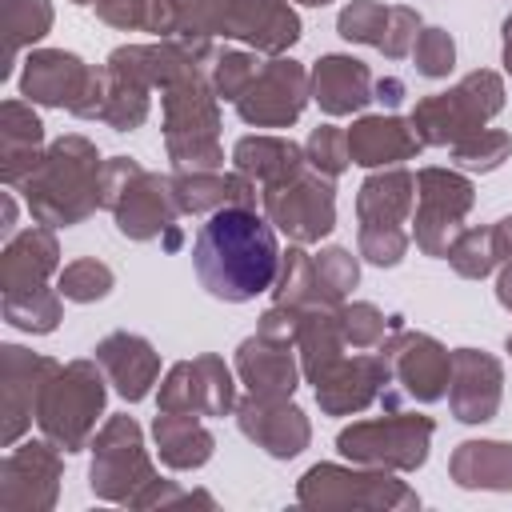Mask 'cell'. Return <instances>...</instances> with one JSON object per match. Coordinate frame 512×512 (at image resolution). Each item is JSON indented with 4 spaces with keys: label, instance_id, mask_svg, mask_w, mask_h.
Masks as SVG:
<instances>
[{
    "label": "cell",
    "instance_id": "cell-36",
    "mask_svg": "<svg viewBox=\"0 0 512 512\" xmlns=\"http://www.w3.org/2000/svg\"><path fill=\"white\" fill-rule=\"evenodd\" d=\"M272 296H276V304H296V308H308V304L340 308V304H332V300H328V292L320 288L316 260L304 252V244H292V248L280 256V272H276Z\"/></svg>",
    "mask_w": 512,
    "mask_h": 512
},
{
    "label": "cell",
    "instance_id": "cell-28",
    "mask_svg": "<svg viewBox=\"0 0 512 512\" xmlns=\"http://www.w3.org/2000/svg\"><path fill=\"white\" fill-rule=\"evenodd\" d=\"M420 136L404 116H360L348 128V152L360 168H396L420 152Z\"/></svg>",
    "mask_w": 512,
    "mask_h": 512
},
{
    "label": "cell",
    "instance_id": "cell-31",
    "mask_svg": "<svg viewBox=\"0 0 512 512\" xmlns=\"http://www.w3.org/2000/svg\"><path fill=\"white\" fill-rule=\"evenodd\" d=\"M148 4V28L160 40H188V44H212V36H224V0H144Z\"/></svg>",
    "mask_w": 512,
    "mask_h": 512
},
{
    "label": "cell",
    "instance_id": "cell-48",
    "mask_svg": "<svg viewBox=\"0 0 512 512\" xmlns=\"http://www.w3.org/2000/svg\"><path fill=\"white\" fill-rule=\"evenodd\" d=\"M356 244H360V256H364L368 264H376V268H392V264L404 260L412 236H408V232H360Z\"/></svg>",
    "mask_w": 512,
    "mask_h": 512
},
{
    "label": "cell",
    "instance_id": "cell-5",
    "mask_svg": "<svg viewBox=\"0 0 512 512\" xmlns=\"http://www.w3.org/2000/svg\"><path fill=\"white\" fill-rule=\"evenodd\" d=\"M104 400H108V376L96 364V356L68 360L48 376V384L36 400V424L60 452H80L96 436Z\"/></svg>",
    "mask_w": 512,
    "mask_h": 512
},
{
    "label": "cell",
    "instance_id": "cell-6",
    "mask_svg": "<svg viewBox=\"0 0 512 512\" xmlns=\"http://www.w3.org/2000/svg\"><path fill=\"white\" fill-rule=\"evenodd\" d=\"M500 108H504V80L492 68H476L448 92H432L416 100L408 120L424 148H452L484 132L488 120L500 116Z\"/></svg>",
    "mask_w": 512,
    "mask_h": 512
},
{
    "label": "cell",
    "instance_id": "cell-10",
    "mask_svg": "<svg viewBox=\"0 0 512 512\" xmlns=\"http://www.w3.org/2000/svg\"><path fill=\"white\" fill-rule=\"evenodd\" d=\"M100 68L84 64L76 52L64 48H32L20 72V92L28 104L68 108L80 120H96L100 108Z\"/></svg>",
    "mask_w": 512,
    "mask_h": 512
},
{
    "label": "cell",
    "instance_id": "cell-45",
    "mask_svg": "<svg viewBox=\"0 0 512 512\" xmlns=\"http://www.w3.org/2000/svg\"><path fill=\"white\" fill-rule=\"evenodd\" d=\"M304 156H308V168H316V172H324L328 180H336V176L352 164L348 128H336V124L312 128V136H308V144H304Z\"/></svg>",
    "mask_w": 512,
    "mask_h": 512
},
{
    "label": "cell",
    "instance_id": "cell-4",
    "mask_svg": "<svg viewBox=\"0 0 512 512\" xmlns=\"http://www.w3.org/2000/svg\"><path fill=\"white\" fill-rule=\"evenodd\" d=\"M220 96L204 68L180 76L160 92L164 108V152L176 172H216L224 164L220 148Z\"/></svg>",
    "mask_w": 512,
    "mask_h": 512
},
{
    "label": "cell",
    "instance_id": "cell-51",
    "mask_svg": "<svg viewBox=\"0 0 512 512\" xmlns=\"http://www.w3.org/2000/svg\"><path fill=\"white\" fill-rule=\"evenodd\" d=\"M492 228H496V244H500V264H504V260H512V216L496 220Z\"/></svg>",
    "mask_w": 512,
    "mask_h": 512
},
{
    "label": "cell",
    "instance_id": "cell-57",
    "mask_svg": "<svg viewBox=\"0 0 512 512\" xmlns=\"http://www.w3.org/2000/svg\"><path fill=\"white\" fill-rule=\"evenodd\" d=\"M72 4H96V0H72Z\"/></svg>",
    "mask_w": 512,
    "mask_h": 512
},
{
    "label": "cell",
    "instance_id": "cell-8",
    "mask_svg": "<svg viewBox=\"0 0 512 512\" xmlns=\"http://www.w3.org/2000/svg\"><path fill=\"white\" fill-rule=\"evenodd\" d=\"M92 464H88V488L96 500H108V504H128V508H140V500L148 496V488L160 480L152 460H148V448H144V432L140 424L120 412V416H108L104 428L92 436Z\"/></svg>",
    "mask_w": 512,
    "mask_h": 512
},
{
    "label": "cell",
    "instance_id": "cell-1",
    "mask_svg": "<svg viewBox=\"0 0 512 512\" xmlns=\"http://www.w3.org/2000/svg\"><path fill=\"white\" fill-rule=\"evenodd\" d=\"M280 244L268 216L256 208H220L196 232L192 268L200 284L228 304H248L260 292H272L280 272Z\"/></svg>",
    "mask_w": 512,
    "mask_h": 512
},
{
    "label": "cell",
    "instance_id": "cell-7",
    "mask_svg": "<svg viewBox=\"0 0 512 512\" xmlns=\"http://www.w3.org/2000/svg\"><path fill=\"white\" fill-rule=\"evenodd\" d=\"M296 500L304 508H360V512H408L420 508L416 488H408L404 480H396L388 468H368V464H312L300 484H296Z\"/></svg>",
    "mask_w": 512,
    "mask_h": 512
},
{
    "label": "cell",
    "instance_id": "cell-20",
    "mask_svg": "<svg viewBox=\"0 0 512 512\" xmlns=\"http://www.w3.org/2000/svg\"><path fill=\"white\" fill-rule=\"evenodd\" d=\"M392 384V364L384 352H364V356H344L316 388V404L324 416H356L368 404H376Z\"/></svg>",
    "mask_w": 512,
    "mask_h": 512
},
{
    "label": "cell",
    "instance_id": "cell-18",
    "mask_svg": "<svg viewBox=\"0 0 512 512\" xmlns=\"http://www.w3.org/2000/svg\"><path fill=\"white\" fill-rule=\"evenodd\" d=\"M232 412H236L240 432L276 460L300 456L312 440V424H308L304 408L292 404V396H256V392H248L244 400H236Z\"/></svg>",
    "mask_w": 512,
    "mask_h": 512
},
{
    "label": "cell",
    "instance_id": "cell-2",
    "mask_svg": "<svg viewBox=\"0 0 512 512\" xmlns=\"http://www.w3.org/2000/svg\"><path fill=\"white\" fill-rule=\"evenodd\" d=\"M20 192L36 224H84L96 208H104V160L88 136H60L44 148L40 164L20 180Z\"/></svg>",
    "mask_w": 512,
    "mask_h": 512
},
{
    "label": "cell",
    "instance_id": "cell-17",
    "mask_svg": "<svg viewBox=\"0 0 512 512\" xmlns=\"http://www.w3.org/2000/svg\"><path fill=\"white\" fill-rule=\"evenodd\" d=\"M60 360L28 352L20 344H0V444L12 448L36 420V400Z\"/></svg>",
    "mask_w": 512,
    "mask_h": 512
},
{
    "label": "cell",
    "instance_id": "cell-34",
    "mask_svg": "<svg viewBox=\"0 0 512 512\" xmlns=\"http://www.w3.org/2000/svg\"><path fill=\"white\" fill-rule=\"evenodd\" d=\"M152 440H156L160 460L168 468H176V472L204 468L212 460V452H216V436L200 424V416H184V412H160L156 408Z\"/></svg>",
    "mask_w": 512,
    "mask_h": 512
},
{
    "label": "cell",
    "instance_id": "cell-54",
    "mask_svg": "<svg viewBox=\"0 0 512 512\" xmlns=\"http://www.w3.org/2000/svg\"><path fill=\"white\" fill-rule=\"evenodd\" d=\"M504 68H508V76H512V16L504 20Z\"/></svg>",
    "mask_w": 512,
    "mask_h": 512
},
{
    "label": "cell",
    "instance_id": "cell-24",
    "mask_svg": "<svg viewBox=\"0 0 512 512\" xmlns=\"http://www.w3.org/2000/svg\"><path fill=\"white\" fill-rule=\"evenodd\" d=\"M92 352H96V364L104 368L108 384L116 388V396H124L128 404H136V400H144L152 392V384L160 376V352L144 336H136V332H112Z\"/></svg>",
    "mask_w": 512,
    "mask_h": 512
},
{
    "label": "cell",
    "instance_id": "cell-56",
    "mask_svg": "<svg viewBox=\"0 0 512 512\" xmlns=\"http://www.w3.org/2000/svg\"><path fill=\"white\" fill-rule=\"evenodd\" d=\"M504 348H508V356H512V332H508V340H504Z\"/></svg>",
    "mask_w": 512,
    "mask_h": 512
},
{
    "label": "cell",
    "instance_id": "cell-55",
    "mask_svg": "<svg viewBox=\"0 0 512 512\" xmlns=\"http://www.w3.org/2000/svg\"><path fill=\"white\" fill-rule=\"evenodd\" d=\"M296 4H308V8H324V4H332V0H296Z\"/></svg>",
    "mask_w": 512,
    "mask_h": 512
},
{
    "label": "cell",
    "instance_id": "cell-33",
    "mask_svg": "<svg viewBox=\"0 0 512 512\" xmlns=\"http://www.w3.org/2000/svg\"><path fill=\"white\" fill-rule=\"evenodd\" d=\"M152 84L144 76H136L132 68L124 64H112L104 60V76H100V108H96V120L116 128V132H132L148 120V108H152Z\"/></svg>",
    "mask_w": 512,
    "mask_h": 512
},
{
    "label": "cell",
    "instance_id": "cell-29",
    "mask_svg": "<svg viewBox=\"0 0 512 512\" xmlns=\"http://www.w3.org/2000/svg\"><path fill=\"white\" fill-rule=\"evenodd\" d=\"M172 196L184 216H204L220 208H256V180L244 172H172Z\"/></svg>",
    "mask_w": 512,
    "mask_h": 512
},
{
    "label": "cell",
    "instance_id": "cell-40",
    "mask_svg": "<svg viewBox=\"0 0 512 512\" xmlns=\"http://www.w3.org/2000/svg\"><path fill=\"white\" fill-rule=\"evenodd\" d=\"M112 284H116V272H112L104 260H96V256L72 260V264H64V268H60V276H56L60 296H64V300H72V304L104 300V296L112 292Z\"/></svg>",
    "mask_w": 512,
    "mask_h": 512
},
{
    "label": "cell",
    "instance_id": "cell-38",
    "mask_svg": "<svg viewBox=\"0 0 512 512\" xmlns=\"http://www.w3.org/2000/svg\"><path fill=\"white\" fill-rule=\"evenodd\" d=\"M444 260L452 264L456 276H464V280H484V276L500 264L496 228H492V224H488V228H460V236L452 240V248H448Z\"/></svg>",
    "mask_w": 512,
    "mask_h": 512
},
{
    "label": "cell",
    "instance_id": "cell-50",
    "mask_svg": "<svg viewBox=\"0 0 512 512\" xmlns=\"http://www.w3.org/2000/svg\"><path fill=\"white\" fill-rule=\"evenodd\" d=\"M496 300L512 312V260L500 264V276H496Z\"/></svg>",
    "mask_w": 512,
    "mask_h": 512
},
{
    "label": "cell",
    "instance_id": "cell-46",
    "mask_svg": "<svg viewBox=\"0 0 512 512\" xmlns=\"http://www.w3.org/2000/svg\"><path fill=\"white\" fill-rule=\"evenodd\" d=\"M316 276H320V288L328 292V300L332 304H344V296L360 284V264H356V256L348 252V248H320L316 256Z\"/></svg>",
    "mask_w": 512,
    "mask_h": 512
},
{
    "label": "cell",
    "instance_id": "cell-9",
    "mask_svg": "<svg viewBox=\"0 0 512 512\" xmlns=\"http://www.w3.org/2000/svg\"><path fill=\"white\" fill-rule=\"evenodd\" d=\"M436 436V420L420 412H388L372 420H352L340 428L336 448L352 464L368 468H388V472H416L428 460Z\"/></svg>",
    "mask_w": 512,
    "mask_h": 512
},
{
    "label": "cell",
    "instance_id": "cell-26",
    "mask_svg": "<svg viewBox=\"0 0 512 512\" xmlns=\"http://www.w3.org/2000/svg\"><path fill=\"white\" fill-rule=\"evenodd\" d=\"M60 268V244H56V228L48 224H32L16 236H8L4 252H0V296L4 292H28L48 284V276Z\"/></svg>",
    "mask_w": 512,
    "mask_h": 512
},
{
    "label": "cell",
    "instance_id": "cell-47",
    "mask_svg": "<svg viewBox=\"0 0 512 512\" xmlns=\"http://www.w3.org/2000/svg\"><path fill=\"white\" fill-rule=\"evenodd\" d=\"M412 60H416V72L428 76V80H444L456 64V44L444 28H420L416 44H412Z\"/></svg>",
    "mask_w": 512,
    "mask_h": 512
},
{
    "label": "cell",
    "instance_id": "cell-39",
    "mask_svg": "<svg viewBox=\"0 0 512 512\" xmlns=\"http://www.w3.org/2000/svg\"><path fill=\"white\" fill-rule=\"evenodd\" d=\"M52 20H56L52 0H8V64L0 68V76L12 72L20 48H28L52 32Z\"/></svg>",
    "mask_w": 512,
    "mask_h": 512
},
{
    "label": "cell",
    "instance_id": "cell-14",
    "mask_svg": "<svg viewBox=\"0 0 512 512\" xmlns=\"http://www.w3.org/2000/svg\"><path fill=\"white\" fill-rule=\"evenodd\" d=\"M160 412H184V416H228L236 408V380L232 368L216 356H192L168 368L156 396Z\"/></svg>",
    "mask_w": 512,
    "mask_h": 512
},
{
    "label": "cell",
    "instance_id": "cell-27",
    "mask_svg": "<svg viewBox=\"0 0 512 512\" xmlns=\"http://www.w3.org/2000/svg\"><path fill=\"white\" fill-rule=\"evenodd\" d=\"M292 344L300 352V372L308 384H320L340 360H344V328H340V308L328 304H308L296 308V324H292Z\"/></svg>",
    "mask_w": 512,
    "mask_h": 512
},
{
    "label": "cell",
    "instance_id": "cell-11",
    "mask_svg": "<svg viewBox=\"0 0 512 512\" xmlns=\"http://www.w3.org/2000/svg\"><path fill=\"white\" fill-rule=\"evenodd\" d=\"M476 204V188L468 176L452 168H420L416 172V208H412V240L424 256H448L460 236L464 216Z\"/></svg>",
    "mask_w": 512,
    "mask_h": 512
},
{
    "label": "cell",
    "instance_id": "cell-30",
    "mask_svg": "<svg viewBox=\"0 0 512 512\" xmlns=\"http://www.w3.org/2000/svg\"><path fill=\"white\" fill-rule=\"evenodd\" d=\"M44 156V124L24 100L0 104V180L8 188H20V180L40 164Z\"/></svg>",
    "mask_w": 512,
    "mask_h": 512
},
{
    "label": "cell",
    "instance_id": "cell-49",
    "mask_svg": "<svg viewBox=\"0 0 512 512\" xmlns=\"http://www.w3.org/2000/svg\"><path fill=\"white\" fill-rule=\"evenodd\" d=\"M96 16L120 32H144L148 28V4L144 0H96Z\"/></svg>",
    "mask_w": 512,
    "mask_h": 512
},
{
    "label": "cell",
    "instance_id": "cell-43",
    "mask_svg": "<svg viewBox=\"0 0 512 512\" xmlns=\"http://www.w3.org/2000/svg\"><path fill=\"white\" fill-rule=\"evenodd\" d=\"M448 152H452L456 168H464V172H496L512 156V136L500 128H484V132L452 144Z\"/></svg>",
    "mask_w": 512,
    "mask_h": 512
},
{
    "label": "cell",
    "instance_id": "cell-22",
    "mask_svg": "<svg viewBox=\"0 0 512 512\" xmlns=\"http://www.w3.org/2000/svg\"><path fill=\"white\" fill-rule=\"evenodd\" d=\"M236 376L256 396H292L300 384V352L292 340L256 332L236 348Z\"/></svg>",
    "mask_w": 512,
    "mask_h": 512
},
{
    "label": "cell",
    "instance_id": "cell-52",
    "mask_svg": "<svg viewBox=\"0 0 512 512\" xmlns=\"http://www.w3.org/2000/svg\"><path fill=\"white\" fill-rule=\"evenodd\" d=\"M376 100H388V104H400L404 100V84L400 80H376Z\"/></svg>",
    "mask_w": 512,
    "mask_h": 512
},
{
    "label": "cell",
    "instance_id": "cell-41",
    "mask_svg": "<svg viewBox=\"0 0 512 512\" xmlns=\"http://www.w3.org/2000/svg\"><path fill=\"white\" fill-rule=\"evenodd\" d=\"M388 20H392V8H384L380 0H348L336 16V32L352 44H368V48L380 52Z\"/></svg>",
    "mask_w": 512,
    "mask_h": 512
},
{
    "label": "cell",
    "instance_id": "cell-23",
    "mask_svg": "<svg viewBox=\"0 0 512 512\" xmlns=\"http://www.w3.org/2000/svg\"><path fill=\"white\" fill-rule=\"evenodd\" d=\"M416 208V176L408 168H380L356 192L360 232H404Z\"/></svg>",
    "mask_w": 512,
    "mask_h": 512
},
{
    "label": "cell",
    "instance_id": "cell-16",
    "mask_svg": "<svg viewBox=\"0 0 512 512\" xmlns=\"http://www.w3.org/2000/svg\"><path fill=\"white\" fill-rule=\"evenodd\" d=\"M60 452L56 444L44 440H28V444H12V452L0 460V508L4 512H52L56 496H60Z\"/></svg>",
    "mask_w": 512,
    "mask_h": 512
},
{
    "label": "cell",
    "instance_id": "cell-21",
    "mask_svg": "<svg viewBox=\"0 0 512 512\" xmlns=\"http://www.w3.org/2000/svg\"><path fill=\"white\" fill-rule=\"evenodd\" d=\"M300 32V16L288 0H224V36L256 52L284 56Z\"/></svg>",
    "mask_w": 512,
    "mask_h": 512
},
{
    "label": "cell",
    "instance_id": "cell-32",
    "mask_svg": "<svg viewBox=\"0 0 512 512\" xmlns=\"http://www.w3.org/2000/svg\"><path fill=\"white\" fill-rule=\"evenodd\" d=\"M232 164L236 172L252 176L264 192V188H276L300 176L308 168V156L296 140H284V136H240L232 144Z\"/></svg>",
    "mask_w": 512,
    "mask_h": 512
},
{
    "label": "cell",
    "instance_id": "cell-19",
    "mask_svg": "<svg viewBox=\"0 0 512 512\" xmlns=\"http://www.w3.org/2000/svg\"><path fill=\"white\" fill-rule=\"evenodd\" d=\"M504 400V364L484 348H456L452 352V380H448V408L460 424H484L500 412Z\"/></svg>",
    "mask_w": 512,
    "mask_h": 512
},
{
    "label": "cell",
    "instance_id": "cell-25",
    "mask_svg": "<svg viewBox=\"0 0 512 512\" xmlns=\"http://www.w3.org/2000/svg\"><path fill=\"white\" fill-rule=\"evenodd\" d=\"M308 76H312V100L320 104L324 116H352L376 100L372 68L356 56H340V52L320 56Z\"/></svg>",
    "mask_w": 512,
    "mask_h": 512
},
{
    "label": "cell",
    "instance_id": "cell-12",
    "mask_svg": "<svg viewBox=\"0 0 512 512\" xmlns=\"http://www.w3.org/2000/svg\"><path fill=\"white\" fill-rule=\"evenodd\" d=\"M260 204L272 228L284 232L292 244H320L336 228V188L316 168H304L288 184L264 188Z\"/></svg>",
    "mask_w": 512,
    "mask_h": 512
},
{
    "label": "cell",
    "instance_id": "cell-13",
    "mask_svg": "<svg viewBox=\"0 0 512 512\" xmlns=\"http://www.w3.org/2000/svg\"><path fill=\"white\" fill-rule=\"evenodd\" d=\"M380 352L392 364V384L400 396L416 400V404H436L448 396V380H452V352L428 336V332H412L404 324H396Z\"/></svg>",
    "mask_w": 512,
    "mask_h": 512
},
{
    "label": "cell",
    "instance_id": "cell-42",
    "mask_svg": "<svg viewBox=\"0 0 512 512\" xmlns=\"http://www.w3.org/2000/svg\"><path fill=\"white\" fill-rule=\"evenodd\" d=\"M400 324V316H384L376 304H368V300H344L340 304V328H344V340L352 344V348H380L384 344V336L392 332Z\"/></svg>",
    "mask_w": 512,
    "mask_h": 512
},
{
    "label": "cell",
    "instance_id": "cell-3",
    "mask_svg": "<svg viewBox=\"0 0 512 512\" xmlns=\"http://www.w3.org/2000/svg\"><path fill=\"white\" fill-rule=\"evenodd\" d=\"M104 208L112 212L120 236L136 244L164 240V248H180L176 216L184 212L172 196V176L148 172L132 156H112L104 160Z\"/></svg>",
    "mask_w": 512,
    "mask_h": 512
},
{
    "label": "cell",
    "instance_id": "cell-53",
    "mask_svg": "<svg viewBox=\"0 0 512 512\" xmlns=\"http://www.w3.org/2000/svg\"><path fill=\"white\" fill-rule=\"evenodd\" d=\"M0 204H4V224H0V232L12 236V224H16V200H12V192H4Z\"/></svg>",
    "mask_w": 512,
    "mask_h": 512
},
{
    "label": "cell",
    "instance_id": "cell-44",
    "mask_svg": "<svg viewBox=\"0 0 512 512\" xmlns=\"http://www.w3.org/2000/svg\"><path fill=\"white\" fill-rule=\"evenodd\" d=\"M256 56L252 52H240V48H224V52H216L212 56V64H208V80H212V92L220 96V100H228V104H236L244 92H248V84L256 80Z\"/></svg>",
    "mask_w": 512,
    "mask_h": 512
},
{
    "label": "cell",
    "instance_id": "cell-15",
    "mask_svg": "<svg viewBox=\"0 0 512 512\" xmlns=\"http://www.w3.org/2000/svg\"><path fill=\"white\" fill-rule=\"evenodd\" d=\"M312 100V76L292 56H272L248 92L236 100V112L252 128H288L300 120L304 104Z\"/></svg>",
    "mask_w": 512,
    "mask_h": 512
},
{
    "label": "cell",
    "instance_id": "cell-37",
    "mask_svg": "<svg viewBox=\"0 0 512 512\" xmlns=\"http://www.w3.org/2000/svg\"><path fill=\"white\" fill-rule=\"evenodd\" d=\"M4 320L20 332H32V336H48L56 332L60 316H64V296L60 288H28V292H4Z\"/></svg>",
    "mask_w": 512,
    "mask_h": 512
},
{
    "label": "cell",
    "instance_id": "cell-35",
    "mask_svg": "<svg viewBox=\"0 0 512 512\" xmlns=\"http://www.w3.org/2000/svg\"><path fill=\"white\" fill-rule=\"evenodd\" d=\"M448 472L460 488L512 492V444L508 440H460L448 456Z\"/></svg>",
    "mask_w": 512,
    "mask_h": 512
}]
</instances>
